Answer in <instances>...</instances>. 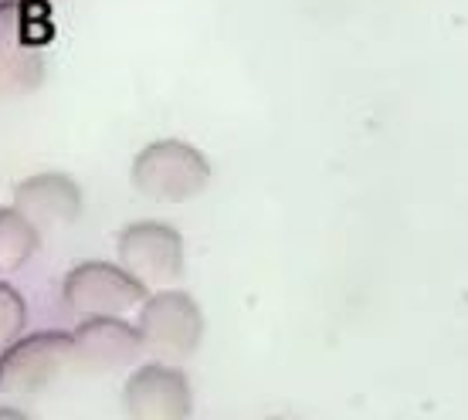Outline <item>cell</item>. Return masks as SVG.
I'll return each instance as SVG.
<instances>
[{
	"label": "cell",
	"mask_w": 468,
	"mask_h": 420,
	"mask_svg": "<svg viewBox=\"0 0 468 420\" xmlns=\"http://www.w3.org/2000/svg\"><path fill=\"white\" fill-rule=\"evenodd\" d=\"M133 187L160 204H187L211 184L207 156L184 140H156L133 160Z\"/></svg>",
	"instance_id": "6da1fadb"
},
{
	"label": "cell",
	"mask_w": 468,
	"mask_h": 420,
	"mask_svg": "<svg viewBox=\"0 0 468 420\" xmlns=\"http://www.w3.org/2000/svg\"><path fill=\"white\" fill-rule=\"evenodd\" d=\"M71 362H75L71 332L45 329L35 336H21L0 350V394L7 397L37 394L69 373Z\"/></svg>",
	"instance_id": "7a4b0ae2"
},
{
	"label": "cell",
	"mask_w": 468,
	"mask_h": 420,
	"mask_svg": "<svg viewBox=\"0 0 468 420\" xmlns=\"http://www.w3.org/2000/svg\"><path fill=\"white\" fill-rule=\"evenodd\" d=\"M136 329L153 356H160L164 362H180L197 352L204 339V312L194 302V295L160 289L146 295V302L140 305Z\"/></svg>",
	"instance_id": "3957f363"
},
{
	"label": "cell",
	"mask_w": 468,
	"mask_h": 420,
	"mask_svg": "<svg viewBox=\"0 0 468 420\" xmlns=\"http://www.w3.org/2000/svg\"><path fill=\"white\" fill-rule=\"evenodd\" d=\"M61 302L82 319L126 315L146 302V285L140 278H133L122 265L82 261L61 281Z\"/></svg>",
	"instance_id": "277c9868"
},
{
	"label": "cell",
	"mask_w": 468,
	"mask_h": 420,
	"mask_svg": "<svg viewBox=\"0 0 468 420\" xmlns=\"http://www.w3.org/2000/svg\"><path fill=\"white\" fill-rule=\"evenodd\" d=\"M119 265L146 289H174L184 275V237L164 221H136L119 231Z\"/></svg>",
	"instance_id": "5b68a950"
},
{
	"label": "cell",
	"mask_w": 468,
	"mask_h": 420,
	"mask_svg": "<svg viewBox=\"0 0 468 420\" xmlns=\"http://www.w3.org/2000/svg\"><path fill=\"white\" fill-rule=\"evenodd\" d=\"M122 410L129 420H190L194 390L174 362H146L126 376Z\"/></svg>",
	"instance_id": "8992f818"
},
{
	"label": "cell",
	"mask_w": 468,
	"mask_h": 420,
	"mask_svg": "<svg viewBox=\"0 0 468 420\" xmlns=\"http://www.w3.org/2000/svg\"><path fill=\"white\" fill-rule=\"evenodd\" d=\"M75 342V362L71 373L106 376L112 370H126L140 360L143 336L136 326H129L122 315H99V319H82L71 329Z\"/></svg>",
	"instance_id": "52a82bcc"
},
{
	"label": "cell",
	"mask_w": 468,
	"mask_h": 420,
	"mask_svg": "<svg viewBox=\"0 0 468 420\" xmlns=\"http://www.w3.org/2000/svg\"><path fill=\"white\" fill-rule=\"evenodd\" d=\"M45 79V58L27 37L17 0H0V99H21Z\"/></svg>",
	"instance_id": "ba28073f"
},
{
	"label": "cell",
	"mask_w": 468,
	"mask_h": 420,
	"mask_svg": "<svg viewBox=\"0 0 468 420\" xmlns=\"http://www.w3.org/2000/svg\"><path fill=\"white\" fill-rule=\"evenodd\" d=\"M82 187L65 173L24 176L14 187V207L21 210L37 231L75 224L82 217Z\"/></svg>",
	"instance_id": "9c48e42d"
},
{
	"label": "cell",
	"mask_w": 468,
	"mask_h": 420,
	"mask_svg": "<svg viewBox=\"0 0 468 420\" xmlns=\"http://www.w3.org/2000/svg\"><path fill=\"white\" fill-rule=\"evenodd\" d=\"M41 247V231L17 207H0V275L21 271Z\"/></svg>",
	"instance_id": "30bf717a"
},
{
	"label": "cell",
	"mask_w": 468,
	"mask_h": 420,
	"mask_svg": "<svg viewBox=\"0 0 468 420\" xmlns=\"http://www.w3.org/2000/svg\"><path fill=\"white\" fill-rule=\"evenodd\" d=\"M27 326V302L11 281H0V350L17 342Z\"/></svg>",
	"instance_id": "8fae6325"
},
{
	"label": "cell",
	"mask_w": 468,
	"mask_h": 420,
	"mask_svg": "<svg viewBox=\"0 0 468 420\" xmlns=\"http://www.w3.org/2000/svg\"><path fill=\"white\" fill-rule=\"evenodd\" d=\"M0 420H31V417L17 407H0Z\"/></svg>",
	"instance_id": "7c38bea8"
}]
</instances>
